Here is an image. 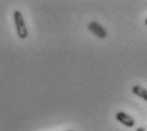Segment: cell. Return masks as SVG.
Segmentation results:
<instances>
[{
  "label": "cell",
  "instance_id": "obj_6",
  "mask_svg": "<svg viewBox=\"0 0 147 131\" xmlns=\"http://www.w3.org/2000/svg\"><path fill=\"white\" fill-rule=\"evenodd\" d=\"M145 24H146V26H147V19H146V22H145Z\"/></svg>",
  "mask_w": 147,
  "mask_h": 131
},
{
  "label": "cell",
  "instance_id": "obj_5",
  "mask_svg": "<svg viewBox=\"0 0 147 131\" xmlns=\"http://www.w3.org/2000/svg\"><path fill=\"white\" fill-rule=\"evenodd\" d=\"M136 131H146L145 129H143V127H138V129L137 130H136Z\"/></svg>",
  "mask_w": 147,
  "mask_h": 131
},
{
  "label": "cell",
  "instance_id": "obj_7",
  "mask_svg": "<svg viewBox=\"0 0 147 131\" xmlns=\"http://www.w3.org/2000/svg\"><path fill=\"white\" fill-rule=\"evenodd\" d=\"M68 131H73V130H68Z\"/></svg>",
  "mask_w": 147,
  "mask_h": 131
},
{
  "label": "cell",
  "instance_id": "obj_1",
  "mask_svg": "<svg viewBox=\"0 0 147 131\" xmlns=\"http://www.w3.org/2000/svg\"><path fill=\"white\" fill-rule=\"evenodd\" d=\"M13 17H14V24H16V29H17V36L22 40L27 38L28 36V29H27V26L24 23V18H23V14L22 12L19 10H16L13 13Z\"/></svg>",
  "mask_w": 147,
  "mask_h": 131
},
{
  "label": "cell",
  "instance_id": "obj_2",
  "mask_svg": "<svg viewBox=\"0 0 147 131\" xmlns=\"http://www.w3.org/2000/svg\"><path fill=\"white\" fill-rule=\"evenodd\" d=\"M88 29L91 31V32L94 33L95 36H97L98 38H105L106 36H107L106 29L104 28L101 24H98L97 22H91V23L88 24Z\"/></svg>",
  "mask_w": 147,
  "mask_h": 131
},
{
  "label": "cell",
  "instance_id": "obj_4",
  "mask_svg": "<svg viewBox=\"0 0 147 131\" xmlns=\"http://www.w3.org/2000/svg\"><path fill=\"white\" fill-rule=\"evenodd\" d=\"M132 92H133V94L138 96L140 98L145 99V101L147 102V89H145L143 87H141V85H133Z\"/></svg>",
  "mask_w": 147,
  "mask_h": 131
},
{
  "label": "cell",
  "instance_id": "obj_3",
  "mask_svg": "<svg viewBox=\"0 0 147 131\" xmlns=\"http://www.w3.org/2000/svg\"><path fill=\"white\" fill-rule=\"evenodd\" d=\"M115 117H117V120L120 122V124H123L124 126H127V127H133L134 124H136L133 117H131L129 115H127V113H124V112H118Z\"/></svg>",
  "mask_w": 147,
  "mask_h": 131
}]
</instances>
